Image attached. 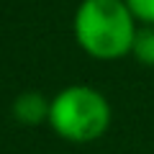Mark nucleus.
<instances>
[{
  "label": "nucleus",
  "mask_w": 154,
  "mask_h": 154,
  "mask_svg": "<svg viewBox=\"0 0 154 154\" xmlns=\"http://www.w3.org/2000/svg\"><path fill=\"white\" fill-rule=\"evenodd\" d=\"M139 26H154V0H123Z\"/></svg>",
  "instance_id": "39448f33"
},
{
  "label": "nucleus",
  "mask_w": 154,
  "mask_h": 154,
  "mask_svg": "<svg viewBox=\"0 0 154 154\" xmlns=\"http://www.w3.org/2000/svg\"><path fill=\"white\" fill-rule=\"evenodd\" d=\"M136 31L139 23L123 0H80L72 16L75 44L95 62L131 57Z\"/></svg>",
  "instance_id": "f257e3e1"
},
{
  "label": "nucleus",
  "mask_w": 154,
  "mask_h": 154,
  "mask_svg": "<svg viewBox=\"0 0 154 154\" xmlns=\"http://www.w3.org/2000/svg\"><path fill=\"white\" fill-rule=\"evenodd\" d=\"M49 128L69 144H93L108 134L113 108L103 90L93 85H67L51 95Z\"/></svg>",
  "instance_id": "f03ea898"
},
{
  "label": "nucleus",
  "mask_w": 154,
  "mask_h": 154,
  "mask_svg": "<svg viewBox=\"0 0 154 154\" xmlns=\"http://www.w3.org/2000/svg\"><path fill=\"white\" fill-rule=\"evenodd\" d=\"M49 105L51 98H46L41 90H23L11 103L13 121H18L21 126H41L49 121Z\"/></svg>",
  "instance_id": "7ed1b4c3"
},
{
  "label": "nucleus",
  "mask_w": 154,
  "mask_h": 154,
  "mask_svg": "<svg viewBox=\"0 0 154 154\" xmlns=\"http://www.w3.org/2000/svg\"><path fill=\"white\" fill-rule=\"evenodd\" d=\"M131 57L141 67H154V26H139L134 36Z\"/></svg>",
  "instance_id": "20e7f679"
}]
</instances>
